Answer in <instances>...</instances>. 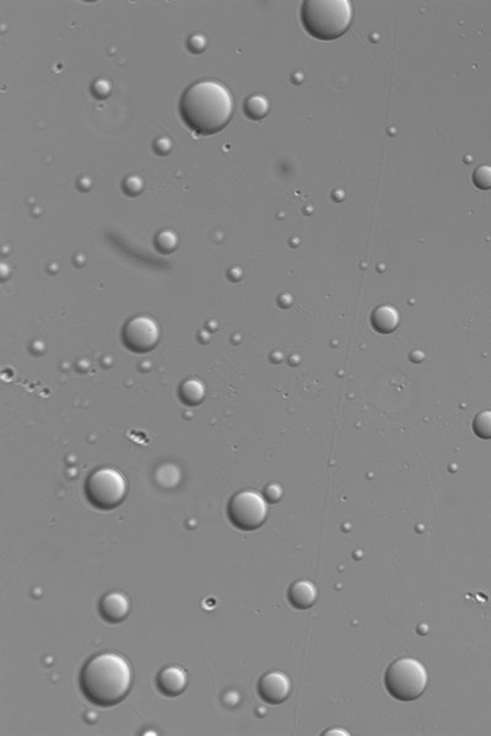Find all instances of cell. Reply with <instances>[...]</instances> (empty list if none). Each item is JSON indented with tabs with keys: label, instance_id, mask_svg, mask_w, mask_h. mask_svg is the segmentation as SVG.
Segmentation results:
<instances>
[{
	"label": "cell",
	"instance_id": "cell-1",
	"mask_svg": "<svg viewBox=\"0 0 491 736\" xmlns=\"http://www.w3.org/2000/svg\"><path fill=\"white\" fill-rule=\"evenodd\" d=\"M232 98L229 90L216 82L193 84L182 95L180 112L191 129L209 136L228 126L232 116Z\"/></svg>",
	"mask_w": 491,
	"mask_h": 736
},
{
	"label": "cell",
	"instance_id": "cell-2",
	"mask_svg": "<svg viewBox=\"0 0 491 736\" xmlns=\"http://www.w3.org/2000/svg\"><path fill=\"white\" fill-rule=\"evenodd\" d=\"M131 665L117 653L95 655L82 667L80 688L91 703L111 707L120 703L131 691Z\"/></svg>",
	"mask_w": 491,
	"mask_h": 736
},
{
	"label": "cell",
	"instance_id": "cell-3",
	"mask_svg": "<svg viewBox=\"0 0 491 736\" xmlns=\"http://www.w3.org/2000/svg\"><path fill=\"white\" fill-rule=\"evenodd\" d=\"M353 6L348 0H307L301 6V22L313 39L333 41L348 31Z\"/></svg>",
	"mask_w": 491,
	"mask_h": 736
},
{
	"label": "cell",
	"instance_id": "cell-4",
	"mask_svg": "<svg viewBox=\"0 0 491 736\" xmlns=\"http://www.w3.org/2000/svg\"><path fill=\"white\" fill-rule=\"evenodd\" d=\"M427 671L419 660L402 658L388 666L385 685L392 697L410 702L420 697L427 686Z\"/></svg>",
	"mask_w": 491,
	"mask_h": 736
},
{
	"label": "cell",
	"instance_id": "cell-5",
	"mask_svg": "<svg viewBox=\"0 0 491 736\" xmlns=\"http://www.w3.org/2000/svg\"><path fill=\"white\" fill-rule=\"evenodd\" d=\"M85 493L93 507L98 509H115L124 501L127 482L120 471L112 467H102L93 471L85 483Z\"/></svg>",
	"mask_w": 491,
	"mask_h": 736
},
{
	"label": "cell",
	"instance_id": "cell-6",
	"mask_svg": "<svg viewBox=\"0 0 491 736\" xmlns=\"http://www.w3.org/2000/svg\"><path fill=\"white\" fill-rule=\"evenodd\" d=\"M231 523L236 528L252 531L262 526L268 517L266 498L254 491H242L231 498L228 508Z\"/></svg>",
	"mask_w": 491,
	"mask_h": 736
},
{
	"label": "cell",
	"instance_id": "cell-7",
	"mask_svg": "<svg viewBox=\"0 0 491 736\" xmlns=\"http://www.w3.org/2000/svg\"><path fill=\"white\" fill-rule=\"evenodd\" d=\"M160 339V326L149 316H137L127 322L123 328V341L133 352L144 353L155 348Z\"/></svg>",
	"mask_w": 491,
	"mask_h": 736
},
{
	"label": "cell",
	"instance_id": "cell-8",
	"mask_svg": "<svg viewBox=\"0 0 491 736\" xmlns=\"http://www.w3.org/2000/svg\"><path fill=\"white\" fill-rule=\"evenodd\" d=\"M291 681L281 671H272L263 675L258 682V692L261 697L270 704H280L289 697Z\"/></svg>",
	"mask_w": 491,
	"mask_h": 736
},
{
	"label": "cell",
	"instance_id": "cell-9",
	"mask_svg": "<svg viewBox=\"0 0 491 736\" xmlns=\"http://www.w3.org/2000/svg\"><path fill=\"white\" fill-rule=\"evenodd\" d=\"M131 612V601L126 595L113 591L104 595L100 601V613L109 623L124 621Z\"/></svg>",
	"mask_w": 491,
	"mask_h": 736
},
{
	"label": "cell",
	"instance_id": "cell-10",
	"mask_svg": "<svg viewBox=\"0 0 491 736\" xmlns=\"http://www.w3.org/2000/svg\"><path fill=\"white\" fill-rule=\"evenodd\" d=\"M186 671L177 665H171L160 671L158 675V688L161 692L175 697L183 692L187 688Z\"/></svg>",
	"mask_w": 491,
	"mask_h": 736
},
{
	"label": "cell",
	"instance_id": "cell-11",
	"mask_svg": "<svg viewBox=\"0 0 491 736\" xmlns=\"http://www.w3.org/2000/svg\"><path fill=\"white\" fill-rule=\"evenodd\" d=\"M288 596L291 605L296 609L306 610L315 605L318 598V590L310 580H299L290 586Z\"/></svg>",
	"mask_w": 491,
	"mask_h": 736
},
{
	"label": "cell",
	"instance_id": "cell-12",
	"mask_svg": "<svg viewBox=\"0 0 491 736\" xmlns=\"http://www.w3.org/2000/svg\"><path fill=\"white\" fill-rule=\"evenodd\" d=\"M371 326L376 332L388 334L398 327V311L389 305L378 306L372 311L370 317Z\"/></svg>",
	"mask_w": 491,
	"mask_h": 736
},
{
	"label": "cell",
	"instance_id": "cell-13",
	"mask_svg": "<svg viewBox=\"0 0 491 736\" xmlns=\"http://www.w3.org/2000/svg\"><path fill=\"white\" fill-rule=\"evenodd\" d=\"M180 396L182 401L189 406L201 404L205 396V386L198 379H188L180 385Z\"/></svg>",
	"mask_w": 491,
	"mask_h": 736
},
{
	"label": "cell",
	"instance_id": "cell-14",
	"mask_svg": "<svg viewBox=\"0 0 491 736\" xmlns=\"http://www.w3.org/2000/svg\"><path fill=\"white\" fill-rule=\"evenodd\" d=\"M156 482L163 488H174L180 483V471L175 465H164L156 471Z\"/></svg>",
	"mask_w": 491,
	"mask_h": 736
},
{
	"label": "cell",
	"instance_id": "cell-15",
	"mask_svg": "<svg viewBox=\"0 0 491 736\" xmlns=\"http://www.w3.org/2000/svg\"><path fill=\"white\" fill-rule=\"evenodd\" d=\"M268 109H269L268 100L262 95H253L246 100V115L252 120H261L267 115Z\"/></svg>",
	"mask_w": 491,
	"mask_h": 736
},
{
	"label": "cell",
	"instance_id": "cell-16",
	"mask_svg": "<svg viewBox=\"0 0 491 736\" xmlns=\"http://www.w3.org/2000/svg\"><path fill=\"white\" fill-rule=\"evenodd\" d=\"M472 428L478 438L483 440L491 439V411H483L475 415Z\"/></svg>",
	"mask_w": 491,
	"mask_h": 736
},
{
	"label": "cell",
	"instance_id": "cell-17",
	"mask_svg": "<svg viewBox=\"0 0 491 736\" xmlns=\"http://www.w3.org/2000/svg\"><path fill=\"white\" fill-rule=\"evenodd\" d=\"M472 180L476 188L481 191H488L491 188V166L481 165L474 170L472 174Z\"/></svg>",
	"mask_w": 491,
	"mask_h": 736
},
{
	"label": "cell",
	"instance_id": "cell-18",
	"mask_svg": "<svg viewBox=\"0 0 491 736\" xmlns=\"http://www.w3.org/2000/svg\"><path fill=\"white\" fill-rule=\"evenodd\" d=\"M178 244V239L176 236L175 233L172 231H163L156 236V247H158L160 252H172L176 249V246Z\"/></svg>",
	"mask_w": 491,
	"mask_h": 736
},
{
	"label": "cell",
	"instance_id": "cell-19",
	"mask_svg": "<svg viewBox=\"0 0 491 736\" xmlns=\"http://www.w3.org/2000/svg\"><path fill=\"white\" fill-rule=\"evenodd\" d=\"M123 186H124V190H126L127 193H129V195H138V193H140V191H142V181L140 180L139 177H137V176H131V177H128V179L124 181Z\"/></svg>",
	"mask_w": 491,
	"mask_h": 736
},
{
	"label": "cell",
	"instance_id": "cell-20",
	"mask_svg": "<svg viewBox=\"0 0 491 736\" xmlns=\"http://www.w3.org/2000/svg\"><path fill=\"white\" fill-rule=\"evenodd\" d=\"M188 47L193 53H201L207 47V39H204L202 35H193L191 39H188Z\"/></svg>",
	"mask_w": 491,
	"mask_h": 736
},
{
	"label": "cell",
	"instance_id": "cell-21",
	"mask_svg": "<svg viewBox=\"0 0 491 736\" xmlns=\"http://www.w3.org/2000/svg\"><path fill=\"white\" fill-rule=\"evenodd\" d=\"M109 91H111V85H109V82H106L104 79L98 80L93 85V93L96 98H106V96H109Z\"/></svg>",
	"mask_w": 491,
	"mask_h": 736
},
{
	"label": "cell",
	"instance_id": "cell-22",
	"mask_svg": "<svg viewBox=\"0 0 491 736\" xmlns=\"http://www.w3.org/2000/svg\"><path fill=\"white\" fill-rule=\"evenodd\" d=\"M266 496H267L268 501L270 502H278L279 499L281 498V490L279 485H269L267 490H266Z\"/></svg>",
	"mask_w": 491,
	"mask_h": 736
},
{
	"label": "cell",
	"instance_id": "cell-23",
	"mask_svg": "<svg viewBox=\"0 0 491 736\" xmlns=\"http://www.w3.org/2000/svg\"><path fill=\"white\" fill-rule=\"evenodd\" d=\"M171 147H172V144H171V141L167 139V138H161V139H158L155 143V150L158 154H167L171 150Z\"/></svg>",
	"mask_w": 491,
	"mask_h": 736
}]
</instances>
